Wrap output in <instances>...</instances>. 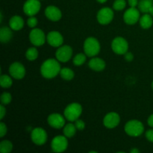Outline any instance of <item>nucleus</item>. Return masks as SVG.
Segmentation results:
<instances>
[{
  "instance_id": "23",
  "label": "nucleus",
  "mask_w": 153,
  "mask_h": 153,
  "mask_svg": "<svg viewBox=\"0 0 153 153\" xmlns=\"http://www.w3.org/2000/svg\"><path fill=\"white\" fill-rule=\"evenodd\" d=\"M76 130L77 128H76L75 124L68 123L64 126L63 132H64V135L67 137H73L76 134Z\"/></svg>"
},
{
  "instance_id": "3",
  "label": "nucleus",
  "mask_w": 153,
  "mask_h": 153,
  "mask_svg": "<svg viewBox=\"0 0 153 153\" xmlns=\"http://www.w3.org/2000/svg\"><path fill=\"white\" fill-rule=\"evenodd\" d=\"M84 51L87 56H96L100 52V42L95 37H88L84 43Z\"/></svg>"
},
{
  "instance_id": "39",
  "label": "nucleus",
  "mask_w": 153,
  "mask_h": 153,
  "mask_svg": "<svg viewBox=\"0 0 153 153\" xmlns=\"http://www.w3.org/2000/svg\"><path fill=\"white\" fill-rule=\"evenodd\" d=\"M130 152L131 153H138V152H140V151H139L137 149H136V148H134V149H132L130 150Z\"/></svg>"
},
{
  "instance_id": "19",
  "label": "nucleus",
  "mask_w": 153,
  "mask_h": 153,
  "mask_svg": "<svg viewBox=\"0 0 153 153\" xmlns=\"http://www.w3.org/2000/svg\"><path fill=\"white\" fill-rule=\"evenodd\" d=\"M10 28L13 31H19L24 26V20L20 16L15 15L12 16L9 20Z\"/></svg>"
},
{
  "instance_id": "15",
  "label": "nucleus",
  "mask_w": 153,
  "mask_h": 153,
  "mask_svg": "<svg viewBox=\"0 0 153 153\" xmlns=\"http://www.w3.org/2000/svg\"><path fill=\"white\" fill-rule=\"evenodd\" d=\"M47 122L52 128L60 129L65 126V118L59 114H52L48 117Z\"/></svg>"
},
{
  "instance_id": "21",
  "label": "nucleus",
  "mask_w": 153,
  "mask_h": 153,
  "mask_svg": "<svg viewBox=\"0 0 153 153\" xmlns=\"http://www.w3.org/2000/svg\"><path fill=\"white\" fill-rule=\"evenodd\" d=\"M139 22L143 29H148V28H151L153 24V19L152 16L148 13H145L143 14L141 17H140L139 19Z\"/></svg>"
},
{
  "instance_id": "16",
  "label": "nucleus",
  "mask_w": 153,
  "mask_h": 153,
  "mask_svg": "<svg viewBox=\"0 0 153 153\" xmlns=\"http://www.w3.org/2000/svg\"><path fill=\"white\" fill-rule=\"evenodd\" d=\"M46 40L48 43L52 47H60L64 43V38L61 34L58 31H52L46 36Z\"/></svg>"
},
{
  "instance_id": "37",
  "label": "nucleus",
  "mask_w": 153,
  "mask_h": 153,
  "mask_svg": "<svg viewBox=\"0 0 153 153\" xmlns=\"http://www.w3.org/2000/svg\"><path fill=\"white\" fill-rule=\"evenodd\" d=\"M128 4L130 7H135L138 4V1L137 0H128Z\"/></svg>"
},
{
  "instance_id": "25",
  "label": "nucleus",
  "mask_w": 153,
  "mask_h": 153,
  "mask_svg": "<svg viewBox=\"0 0 153 153\" xmlns=\"http://www.w3.org/2000/svg\"><path fill=\"white\" fill-rule=\"evenodd\" d=\"M13 149V144L8 140H4L0 143V152L1 153H9Z\"/></svg>"
},
{
  "instance_id": "11",
  "label": "nucleus",
  "mask_w": 153,
  "mask_h": 153,
  "mask_svg": "<svg viewBox=\"0 0 153 153\" xmlns=\"http://www.w3.org/2000/svg\"><path fill=\"white\" fill-rule=\"evenodd\" d=\"M114 11L110 7H102L97 13V20L102 25L109 24L114 19Z\"/></svg>"
},
{
  "instance_id": "13",
  "label": "nucleus",
  "mask_w": 153,
  "mask_h": 153,
  "mask_svg": "<svg viewBox=\"0 0 153 153\" xmlns=\"http://www.w3.org/2000/svg\"><path fill=\"white\" fill-rule=\"evenodd\" d=\"M10 75L15 79H23L25 75V68L21 63L14 62L9 67Z\"/></svg>"
},
{
  "instance_id": "12",
  "label": "nucleus",
  "mask_w": 153,
  "mask_h": 153,
  "mask_svg": "<svg viewBox=\"0 0 153 153\" xmlns=\"http://www.w3.org/2000/svg\"><path fill=\"white\" fill-rule=\"evenodd\" d=\"M140 19V12L135 7L128 8L123 14V20L128 25H134Z\"/></svg>"
},
{
  "instance_id": "6",
  "label": "nucleus",
  "mask_w": 153,
  "mask_h": 153,
  "mask_svg": "<svg viewBox=\"0 0 153 153\" xmlns=\"http://www.w3.org/2000/svg\"><path fill=\"white\" fill-rule=\"evenodd\" d=\"M68 140L67 137L63 135H58L52 139L51 142V148L54 152H63L67 149Z\"/></svg>"
},
{
  "instance_id": "9",
  "label": "nucleus",
  "mask_w": 153,
  "mask_h": 153,
  "mask_svg": "<svg viewBox=\"0 0 153 153\" xmlns=\"http://www.w3.org/2000/svg\"><path fill=\"white\" fill-rule=\"evenodd\" d=\"M33 143L38 146L43 145L47 140V133L43 128H35L32 130L31 134Z\"/></svg>"
},
{
  "instance_id": "35",
  "label": "nucleus",
  "mask_w": 153,
  "mask_h": 153,
  "mask_svg": "<svg viewBox=\"0 0 153 153\" xmlns=\"http://www.w3.org/2000/svg\"><path fill=\"white\" fill-rule=\"evenodd\" d=\"M6 114V109L4 107V105H1L0 106V119L2 120L4 118V115Z\"/></svg>"
},
{
  "instance_id": "10",
  "label": "nucleus",
  "mask_w": 153,
  "mask_h": 153,
  "mask_svg": "<svg viewBox=\"0 0 153 153\" xmlns=\"http://www.w3.org/2000/svg\"><path fill=\"white\" fill-rule=\"evenodd\" d=\"M41 4L39 0H27L23 5V12L28 16H34L40 10Z\"/></svg>"
},
{
  "instance_id": "18",
  "label": "nucleus",
  "mask_w": 153,
  "mask_h": 153,
  "mask_svg": "<svg viewBox=\"0 0 153 153\" xmlns=\"http://www.w3.org/2000/svg\"><path fill=\"white\" fill-rule=\"evenodd\" d=\"M88 66L91 70L94 71L100 72L102 71L105 68L106 64L104 60L100 58H93L92 59L90 60L88 63Z\"/></svg>"
},
{
  "instance_id": "33",
  "label": "nucleus",
  "mask_w": 153,
  "mask_h": 153,
  "mask_svg": "<svg viewBox=\"0 0 153 153\" xmlns=\"http://www.w3.org/2000/svg\"><path fill=\"white\" fill-rule=\"evenodd\" d=\"M7 126L3 122L0 123V137H3L7 133Z\"/></svg>"
},
{
  "instance_id": "26",
  "label": "nucleus",
  "mask_w": 153,
  "mask_h": 153,
  "mask_svg": "<svg viewBox=\"0 0 153 153\" xmlns=\"http://www.w3.org/2000/svg\"><path fill=\"white\" fill-rule=\"evenodd\" d=\"M25 57L30 61H33L36 60L38 57V51L35 47H31L27 49L25 52Z\"/></svg>"
},
{
  "instance_id": "38",
  "label": "nucleus",
  "mask_w": 153,
  "mask_h": 153,
  "mask_svg": "<svg viewBox=\"0 0 153 153\" xmlns=\"http://www.w3.org/2000/svg\"><path fill=\"white\" fill-rule=\"evenodd\" d=\"M147 123L149 126L153 128V114L150 115V116L149 117V118H148L147 120Z\"/></svg>"
},
{
  "instance_id": "28",
  "label": "nucleus",
  "mask_w": 153,
  "mask_h": 153,
  "mask_svg": "<svg viewBox=\"0 0 153 153\" xmlns=\"http://www.w3.org/2000/svg\"><path fill=\"white\" fill-rule=\"evenodd\" d=\"M86 55L83 53L78 54L73 58V64L76 66H82L86 61Z\"/></svg>"
},
{
  "instance_id": "8",
  "label": "nucleus",
  "mask_w": 153,
  "mask_h": 153,
  "mask_svg": "<svg viewBox=\"0 0 153 153\" xmlns=\"http://www.w3.org/2000/svg\"><path fill=\"white\" fill-rule=\"evenodd\" d=\"M73 55V49L69 45H64L58 47L55 56L60 62H67L70 61Z\"/></svg>"
},
{
  "instance_id": "22",
  "label": "nucleus",
  "mask_w": 153,
  "mask_h": 153,
  "mask_svg": "<svg viewBox=\"0 0 153 153\" xmlns=\"http://www.w3.org/2000/svg\"><path fill=\"white\" fill-rule=\"evenodd\" d=\"M153 5V0H140L138 2V8L140 12L149 13V9Z\"/></svg>"
},
{
  "instance_id": "34",
  "label": "nucleus",
  "mask_w": 153,
  "mask_h": 153,
  "mask_svg": "<svg viewBox=\"0 0 153 153\" xmlns=\"http://www.w3.org/2000/svg\"><path fill=\"white\" fill-rule=\"evenodd\" d=\"M146 139L149 140V142L153 143V129H149L146 131V134H145Z\"/></svg>"
},
{
  "instance_id": "20",
  "label": "nucleus",
  "mask_w": 153,
  "mask_h": 153,
  "mask_svg": "<svg viewBox=\"0 0 153 153\" xmlns=\"http://www.w3.org/2000/svg\"><path fill=\"white\" fill-rule=\"evenodd\" d=\"M11 30V28L7 26L1 27L0 29V40L1 43H5L10 41V39L13 37V33Z\"/></svg>"
},
{
  "instance_id": "42",
  "label": "nucleus",
  "mask_w": 153,
  "mask_h": 153,
  "mask_svg": "<svg viewBox=\"0 0 153 153\" xmlns=\"http://www.w3.org/2000/svg\"><path fill=\"white\" fill-rule=\"evenodd\" d=\"M152 88L153 89V82H152Z\"/></svg>"
},
{
  "instance_id": "24",
  "label": "nucleus",
  "mask_w": 153,
  "mask_h": 153,
  "mask_svg": "<svg viewBox=\"0 0 153 153\" xmlns=\"http://www.w3.org/2000/svg\"><path fill=\"white\" fill-rule=\"evenodd\" d=\"M60 76L63 79L66 81H70L74 78V72L71 70V69L68 68V67H64L62 68L60 71Z\"/></svg>"
},
{
  "instance_id": "32",
  "label": "nucleus",
  "mask_w": 153,
  "mask_h": 153,
  "mask_svg": "<svg viewBox=\"0 0 153 153\" xmlns=\"http://www.w3.org/2000/svg\"><path fill=\"white\" fill-rule=\"evenodd\" d=\"M75 126H76L77 130H79V131H82L85 128V122L83 120H76L75 121Z\"/></svg>"
},
{
  "instance_id": "4",
  "label": "nucleus",
  "mask_w": 153,
  "mask_h": 153,
  "mask_svg": "<svg viewBox=\"0 0 153 153\" xmlns=\"http://www.w3.org/2000/svg\"><path fill=\"white\" fill-rule=\"evenodd\" d=\"M82 113V107L79 103L73 102L68 105L64 109V117L70 122H74L79 119Z\"/></svg>"
},
{
  "instance_id": "31",
  "label": "nucleus",
  "mask_w": 153,
  "mask_h": 153,
  "mask_svg": "<svg viewBox=\"0 0 153 153\" xmlns=\"http://www.w3.org/2000/svg\"><path fill=\"white\" fill-rule=\"evenodd\" d=\"M27 24H28V27L34 28L37 25V19L34 16H29L27 20Z\"/></svg>"
},
{
  "instance_id": "27",
  "label": "nucleus",
  "mask_w": 153,
  "mask_h": 153,
  "mask_svg": "<svg viewBox=\"0 0 153 153\" xmlns=\"http://www.w3.org/2000/svg\"><path fill=\"white\" fill-rule=\"evenodd\" d=\"M0 84H1V88H9L13 85V82H12V79L10 76L3 74L0 77Z\"/></svg>"
},
{
  "instance_id": "29",
  "label": "nucleus",
  "mask_w": 153,
  "mask_h": 153,
  "mask_svg": "<svg viewBox=\"0 0 153 153\" xmlns=\"http://www.w3.org/2000/svg\"><path fill=\"white\" fill-rule=\"evenodd\" d=\"M126 6L125 0H115L113 4V8L116 10H122Z\"/></svg>"
},
{
  "instance_id": "2",
  "label": "nucleus",
  "mask_w": 153,
  "mask_h": 153,
  "mask_svg": "<svg viewBox=\"0 0 153 153\" xmlns=\"http://www.w3.org/2000/svg\"><path fill=\"white\" fill-rule=\"evenodd\" d=\"M126 133L131 137H139L144 131V126L140 121L137 120H132L125 125L124 127Z\"/></svg>"
},
{
  "instance_id": "1",
  "label": "nucleus",
  "mask_w": 153,
  "mask_h": 153,
  "mask_svg": "<svg viewBox=\"0 0 153 153\" xmlns=\"http://www.w3.org/2000/svg\"><path fill=\"white\" fill-rule=\"evenodd\" d=\"M61 65L57 60L49 58L46 60L40 67V73L46 79H53L56 77L61 71Z\"/></svg>"
},
{
  "instance_id": "36",
  "label": "nucleus",
  "mask_w": 153,
  "mask_h": 153,
  "mask_svg": "<svg viewBox=\"0 0 153 153\" xmlns=\"http://www.w3.org/2000/svg\"><path fill=\"white\" fill-rule=\"evenodd\" d=\"M124 55H125V59L127 61H131L133 60V58H134V55H133V54L131 52H127Z\"/></svg>"
},
{
  "instance_id": "30",
  "label": "nucleus",
  "mask_w": 153,
  "mask_h": 153,
  "mask_svg": "<svg viewBox=\"0 0 153 153\" xmlns=\"http://www.w3.org/2000/svg\"><path fill=\"white\" fill-rule=\"evenodd\" d=\"M12 97L10 93L4 92L1 96V102L3 105H8L11 102Z\"/></svg>"
},
{
  "instance_id": "40",
  "label": "nucleus",
  "mask_w": 153,
  "mask_h": 153,
  "mask_svg": "<svg viewBox=\"0 0 153 153\" xmlns=\"http://www.w3.org/2000/svg\"><path fill=\"white\" fill-rule=\"evenodd\" d=\"M149 13L151 15V16H153V5L151 7V8L149 9Z\"/></svg>"
},
{
  "instance_id": "7",
  "label": "nucleus",
  "mask_w": 153,
  "mask_h": 153,
  "mask_svg": "<svg viewBox=\"0 0 153 153\" xmlns=\"http://www.w3.org/2000/svg\"><path fill=\"white\" fill-rule=\"evenodd\" d=\"M29 40L35 46H43L46 40L44 32L40 28H33L29 34Z\"/></svg>"
},
{
  "instance_id": "5",
  "label": "nucleus",
  "mask_w": 153,
  "mask_h": 153,
  "mask_svg": "<svg viewBox=\"0 0 153 153\" xmlns=\"http://www.w3.org/2000/svg\"><path fill=\"white\" fill-rule=\"evenodd\" d=\"M111 49L117 55H125L128 49V43L125 38L117 37L112 40Z\"/></svg>"
},
{
  "instance_id": "41",
  "label": "nucleus",
  "mask_w": 153,
  "mask_h": 153,
  "mask_svg": "<svg viewBox=\"0 0 153 153\" xmlns=\"http://www.w3.org/2000/svg\"><path fill=\"white\" fill-rule=\"evenodd\" d=\"M97 1L100 3H105L107 1V0H97Z\"/></svg>"
},
{
  "instance_id": "17",
  "label": "nucleus",
  "mask_w": 153,
  "mask_h": 153,
  "mask_svg": "<svg viewBox=\"0 0 153 153\" xmlns=\"http://www.w3.org/2000/svg\"><path fill=\"white\" fill-rule=\"evenodd\" d=\"M45 15H46V18L50 20L53 21V22H57L61 19V16H62V13L58 7L50 5L48 6L45 10Z\"/></svg>"
},
{
  "instance_id": "14",
  "label": "nucleus",
  "mask_w": 153,
  "mask_h": 153,
  "mask_svg": "<svg viewBox=\"0 0 153 153\" xmlns=\"http://www.w3.org/2000/svg\"><path fill=\"white\" fill-rule=\"evenodd\" d=\"M120 122V115L116 112H110L105 116L103 124L108 128H114L117 126Z\"/></svg>"
}]
</instances>
